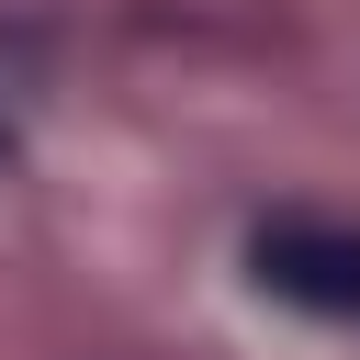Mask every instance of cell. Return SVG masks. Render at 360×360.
<instances>
[{
    "instance_id": "cell-1",
    "label": "cell",
    "mask_w": 360,
    "mask_h": 360,
    "mask_svg": "<svg viewBox=\"0 0 360 360\" xmlns=\"http://www.w3.org/2000/svg\"><path fill=\"white\" fill-rule=\"evenodd\" d=\"M259 270L304 304H360V236H315V225H270L259 236Z\"/></svg>"
}]
</instances>
